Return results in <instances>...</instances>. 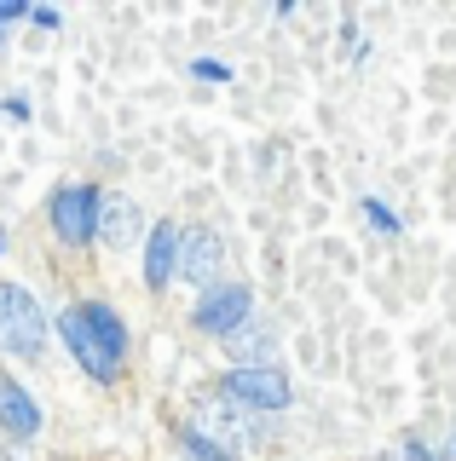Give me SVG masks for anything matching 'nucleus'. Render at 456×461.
Wrapping results in <instances>:
<instances>
[{"label": "nucleus", "instance_id": "nucleus-11", "mask_svg": "<svg viewBox=\"0 0 456 461\" xmlns=\"http://www.w3.org/2000/svg\"><path fill=\"white\" fill-rule=\"evenodd\" d=\"M81 323H87V335L98 340V352H105L110 364L122 369V357H127V329H122V317L110 312V306H98V300H87V306H81Z\"/></svg>", "mask_w": 456, "mask_h": 461}, {"label": "nucleus", "instance_id": "nucleus-1", "mask_svg": "<svg viewBox=\"0 0 456 461\" xmlns=\"http://www.w3.org/2000/svg\"><path fill=\"white\" fill-rule=\"evenodd\" d=\"M185 444H203V450L237 461V456L249 450L243 410H237L232 398H203V403H191V415H185Z\"/></svg>", "mask_w": 456, "mask_h": 461}, {"label": "nucleus", "instance_id": "nucleus-2", "mask_svg": "<svg viewBox=\"0 0 456 461\" xmlns=\"http://www.w3.org/2000/svg\"><path fill=\"white\" fill-rule=\"evenodd\" d=\"M220 398L243 403L249 415H283L295 403V386L283 364H249V369H225L220 375Z\"/></svg>", "mask_w": 456, "mask_h": 461}, {"label": "nucleus", "instance_id": "nucleus-7", "mask_svg": "<svg viewBox=\"0 0 456 461\" xmlns=\"http://www.w3.org/2000/svg\"><path fill=\"white\" fill-rule=\"evenodd\" d=\"M59 335H64V346H69V352H76V364L87 369L93 381H116V375H122V369L110 364L105 352H98V340L87 335V323H81V306H69V312L59 317Z\"/></svg>", "mask_w": 456, "mask_h": 461}, {"label": "nucleus", "instance_id": "nucleus-14", "mask_svg": "<svg viewBox=\"0 0 456 461\" xmlns=\"http://www.w3.org/2000/svg\"><path fill=\"white\" fill-rule=\"evenodd\" d=\"M393 461H439V456L427 450V444L416 438V432H405V438H398V450H393Z\"/></svg>", "mask_w": 456, "mask_h": 461}, {"label": "nucleus", "instance_id": "nucleus-16", "mask_svg": "<svg viewBox=\"0 0 456 461\" xmlns=\"http://www.w3.org/2000/svg\"><path fill=\"white\" fill-rule=\"evenodd\" d=\"M30 18L41 23V29H59L64 18H59V6H30Z\"/></svg>", "mask_w": 456, "mask_h": 461}, {"label": "nucleus", "instance_id": "nucleus-17", "mask_svg": "<svg viewBox=\"0 0 456 461\" xmlns=\"http://www.w3.org/2000/svg\"><path fill=\"white\" fill-rule=\"evenodd\" d=\"M433 456H439V461H456V432H445V444H439Z\"/></svg>", "mask_w": 456, "mask_h": 461}, {"label": "nucleus", "instance_id": "nucleus-5", "mask_svg": "<svg viewBox=\"0 0 456 461\" xmlns=\"http://www.w3.org/2000/svg\"><path fill=\"white\" fill-rule=\"evenodd\" d=\"M98 196H105L98 185H59V191H52V230H59V242H69V249L93 242Z\"/></svg>", "mask_w": 456, "mask_h": 461}, {"label": "nucleus", "instance_id": "nucleus-10", "mask_svg": "<svg viewBox=\"0 0 456 461\" xmlns=\"http://www.w3.org/2000/svg\"><path fill=\"white\" fill-rule=\"evenodd\" d=\"M105 249H133L139 242V208L127 196H98V230H93Z\"/></svg>", "mask_w": 456, "mask_h": 461}, {"label": "nucleus", "instance_id": "nucleus-4", "mask_svg": "<svg viewBox=\"0 0 456 461\" xmlns=\"http://www.w3.org/2000/svg\"><path fill=\"white\" fill-rule=\"evenodd\" d=\"M191 323H196V335L232 340L243 323H254V288L249 283H214V288H203Z\"/></svg>", "mask_w": 456, "mask_h": 461}, {"label": "nucleus", "instance_id": "nucleus-8", "mask_svg": "<svg viewBox=\"0 0 456 461\" xmlns=\"http://www.w3.org/2000/svg\"><path fill=\"white\" fill-rule=\"evenodd\" d=\"M0 432H6V438H35L41 432V403L23 393L12 375H0Z\"/></svg>", "mask_w": 456, "mask_h": 461}, {"label": "nucleus", "instance_id": "nucleus-3", "mask_svg": "<svg viewBox=\"0 0 456 461\" xmlns=\"http://www.w3.org/2000/svg\"><path fill=\"white\" fill-rule=\"evenodd\" d=\"M47 346V312L23 283H0V352L12 357H41Z\"/></svg>", "mask_w": 456, "mask_h": 461}, {"label": "nucleus", "instance_id": "nucleus-18", "mask_svg": "<svg viewBox=\"0 0 456 461\" xmlns=\"http://www.w3.org/2000/svg\"><path fill=\"white\" fill-rule=\"evenodd\" d=\"M0 254H6V230H0Z\"/></svg>", "mask_w": 456, "mask_h": 461}, {"label": "nucleus", "instance_id": "nucleus-6", "mask_svg": "<svg viewBox=\"0 0 456 461\" xmlns=\"http://www.w3.org/2000/svg\"><path fill=\"white\" fill-rule=\"evenodd\" d=\"M220 271H225V242L214 237V230H203V225L179 230V266H174V277L208 283V288H214V277H220Z\"/></svg>", "mask_w": 456, "mask_h": 461}, {"label": "nucleus", "instance_id": "nucleus-13", "mask_svg": "<svg viewBox=\"0 0 456 461\" xmlns=\"http://www.w3.org/2000/svg\"><path fill=\"white\" fill-rule=\"evenodd\" d=\"M359 208H364V220H369V230H376V237H398V230H405V225H398V213H393L381 196H364Z\"/></svg>", "mask_w": 456, "mask_h": 461}, {"label": "nucleus", "instance_id": "nucleus-12", "mask_svg": "<svg viewBox=\"0 0 456 461\" xmlns=\"http://www.w3.org/2000/svg\"><path fill=\"white\" fill-rule=\"evenodd\" d=\"M225 346H232L237 369H249V364H272V329H266L260 317H254V323H243V329H237V335L225 340Z\"/></svg>", "mask_w": 456, "mask_h": 461}, {"label": "nucleus", "instance_id": "nucleus-15", "mask_svg": "<svg viewBox=\"0 0 456 461\" xmlns=\"http://www.w3.org/2000/svg\"><path fill=\"white\" fill-rule=\"evenodd\" d=\"M191 76H203V81H232V69H225L220 58H196V64H191Z\"/></svg>", "mask_w": 456, "mask_h": 461}, {"label": "nucleus", "instance_id": "nucleus-9", "mask_svg": "<svg viewBox=\"0 0 456 461\" xmlns=\"http://www.w3.org/2000/svg\"><path fill=\"white\" fill-rule=\"evenodd\" d=\"M174 266H179V225L162 220L145 237V288H168L174 283Z\"/></svg>", "mask_w": 456, "mask_h": 461}]
</instances>
